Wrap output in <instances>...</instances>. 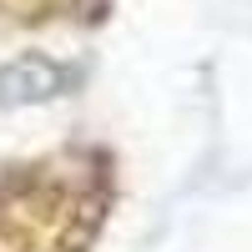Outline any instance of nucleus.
<instances>
[{
  "mask_svg": "<svg viewBox=\"0 0 252 252\" xmlns=\"http://www.w3.org/2000/svg\"><path fill=\"white\" fill-rule=\"evenodd\" d=\"M76 86V71L56 56L26 51L15 61H0V106L20 111V106H40V101H56Z\"/></svg>",
  "mask_w": 252,
  "mask_h": 252,
  "instance_id": "obj_1",
  "label": "nucleus"
}]
</instances>
